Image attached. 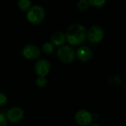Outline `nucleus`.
<instances>
[{"instance_id":"obj_1","label":"nucleus","mask_w":126,"mask_h":126,"mask_svg":"<svg viewBox=\"0 0 126 126\" xmlns=\"http://www.w3.org/2000/svg\"><path fill=\"white\" fill-rule=\"evenodd\" d=\"M67 41L71 45H79L87 38V30L81 24L74 23L68 26L65 33Z\"/></svg>"},{"instance_id":"obj_2","label":"nucleus","mask_w":126,"mask_h":126,"mask_svg":"<svg viewBox=\"0 0 126 126\" xmlns=\"http://www.w3.org/2000/svg\"><path fill=\"white\" fill-rule=\"evenodd\" d=\"M26 17L30 24H39L45 17V8L39 4L31 5V7L26 12Z\"/></svg>"},{"instance_id":"obj_3","label":"nucleus","mask_w":126,"mask_h":126,"mask_svg":"<svg viewBox=\"0 0 126 126\" xmlns=\"http://www.w3.org/2000/svg\"><path fill=\"white\" fill-rule=\"evenodd\" d=\"M56 55L60 61L66 63L73 62L76 58L75 50L68 44H64L61 47H59L56 51Z\"/></svg>"},{"instance_id":"obj_4","label":"nucleus","mask_w":126,"mask_h":126,"mask_svg":"<svg viewBox=\"0 0 126 126\" xmlns=\"http://www.w3.org/2000/svg\"><path fill=\"white\" fill-rule=\"evenodd\" d=\"M105 32L102 27L93 25L87 30V38L91 43L97 44L100 42L104 38Z\"/></svg>"},{"instance_id":"obj_5","label":"nucleus","mask_w":126,"mask_h":126,"mask_svg":"<svg viewBox=\"0 0 126 126\" xmlns=\"http://www.w3.org/2000/svg\"><path fill=\"white\" fill-rule=\"evenodd\" d=\"M75 120L80 126H88L92 123L93 116L86 109H80L75 114Z\"/></svg>"},{"instance_id":"obj_6","label":"nucleus","mask_w":126,"mask_h":126,"mask_svg":"<svg viewBox=\"0 0 126 126\" xmlns=\"http://www.w3.org/2000/svg\"><path fill=\"white\" fill-rule=\"evenodd\" d=\"M7 120L13 123L20 122L25 116V111L22 108L19 106H13L9 109L6 114Z\"/></svg>"},{"instance_id":"obj_7","label":"nucleus","mask_w":126,"mask_h":126,"mask_svg":"<svg viewBox=\"0 0 126 126\" xmlns=\"http://www.w3.org/2000/svg\"><path fill=\"white\" fill-rule=\"evenodd\" d=\"M41 55L40 48L35 44H26L22 49V55L29 60H34L39 58Z\"/></svg>"},{"instance_id":"obj_8","label":"nucleus","mask_w":126,"mask_h":126,"mask_svg":"<svg viewBox=\"0 0 126 126\" xmlns=\"http://www.w3.org/2000/svg\"><path fill=\"white\" fill-rule=\"evenodd\" d=\"M50 70V63L48 60L42 58L39 59L34 66L35 72L41 77H45Z\"/></svg>"},{"instance_id":"obj_9","label":"nucleus","mask_w":126,"mask_h":126,"mask_svg":"<svg viewBox=\"0 0 126 126\" xmlns=\"http://www.w3.org/2000/svg\"><path fill=\"white\" fill-rule=\"evenodd\" d=\"M76 56L83 62L89 61L93 57V52L91 49L87 46H82L79 47L76 52Z\"/></svg>"},{"instance_id":"obj_10","label":"nucleus","mask_w":126,"mask_h":126,"mask_svg":"<svg viewBox=\"0 0 126 126\" xmlns=\"http://www.w3.org/2000/svg\"><path fill=\"white\" fill-rule=\"evenodd\" d=\"M65 41H66L65 34L62 31H56L51 35L50 42L53 46L61 47L64 45Z\"/></svg>"},{"instance_id":"obj_11","label":"nucleus","mask_w":126,"mask_h":126,"mask_svg":"<svg viewBox=\"0 0 126 126\" xmlns=\"http://www.w3.org/2000/svg\"><path fill=\"white\" fill-rule=\"evenodd\" d=\"M32 4V1L30 0H19L17 1V6L22 10H27Z\"/></svg>"},{"instance_id":"obj_12","label":"nucleus","mask_w":126,"mask_h":126,"mask_svg":"<svg viewBox=\"0 0 126 126\" xmlns=\"http://www.w3.org/2000/svg\"><path fill=\"white\" fill-rule=\"evenodd\" d=\"M121 78L119 75H111L108 78V83L111 86H118L121 83Z\"/></svg>"},{"instance_id":"obj_13","label":"nucleus","mask_w":126,"mask_h":126,"mask_svg":"<svg viewBox=\"0 0 126 126\" xmlns=\"http://www.w3.org/2000/svg\"><path fill=\"white\" fill-rule=\"evenodd\" d=\"M88 4L89 5L96 7V8H101L105 6L106 4L105 0H88Z\"/></svg>"},{"instance_id":"obj_14","label":"nucleus","mask_w":126,"mask_h":126,"mask_svg":"<svg viewBox=\"0 0 126 126\" xmlns=\"http://www.w3.org/2000/svg\"><path fill=\"white\" fill-rule=\"evenodd\" d=\"M42 50L45 54H50L54 50V46L51 42L46 41L42 44Z\"/></svg>"},{"instance_id":"obj_15","label":"nucleus","mask_w":126,"mask_h":126,"mask_svg":"<svg viewBox=\"0 0 126 126\" xmlns=\"http://www.w3.org/2000/svg\"><path fill=\"white\" fill-rule=\"evenodd\" d=\"M36 83L38 86L39 87H44L47 85L48 83V80L45 77H41L39 76L36 79Z\"/></svg>"},{"instance_id":"obj_16","label":"nucleus","mask_w":126,"mask_h":126,"mask_svg":"<svg viewBox=\"0 0 126 126\" xmlns=\"http://www.w3.org/2000/svg\"><path fill=\"white\" fill-rule=\"evenodd\" d=\"M88 7H89V4L87 0H79L77 2V7L80 10H85Z\"/></svg>"},{"instance_id":"obj_17","label":"nucleus","mask_w":126,"mask_h":126,"mask_svg":"<svg viewBox=\"0 0 126 126\" xmlns=\"http://www.w3.org/2000/svg\"><path fill=\"white\" fill-rule=\"evenodd\" d=\"M7 103V95L3 93L0 92V106H4Z\"/></svg>"},{"instance_id":"obj_18","label":"nucleus","mask_w":126,"mask_h":126,"mask_svg":"<svg viewBox=\"0 0 126 126\" xmlns=\"http://www.w3.org/2000/svg\"><path fill=\"white\" fill-rule=\"evenodd\" d=\"M0 126H7V120L3 113L0 112Z\"/></svg>"},{"instance_id":"obj_19","label":"nucleus","mask_w":126,"mask_h":126,"mask_svg":"<svg viewBox=\"0 0 126 126\" xmlns=\"http://www.w3.org/2000/svg\"><path fill=\"white\" fill-rule=\"evenodd\" d=\"M89 126H100L99 124H97V123H93V124H91Z\"/></svg>"}]
</instances>
